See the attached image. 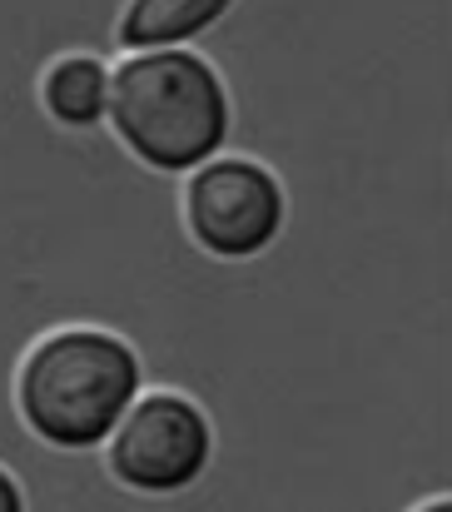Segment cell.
I'll list each match as a JSON object with an SVG mask.
<instances>
[{"label": "cell", "instance_id": "1", "mask_svg": "<svg viewBox=\"0 0 452 512\" xmlns=\"http://www.w3.org/2000/svg\"><path fill=\"white\" fill-rule=\"evenodd\" d=\"M110 125L150 170H204L229 140V90L194 50H145L115 70Z\"/></svg>", "mask_w": 452, "mask_h": 512}, {"label": "cell", "instance_id": "2", "mask_svg": "<svg viewBox=\"0 0 452 512\" xmlns=\"http://www.w3.org/2000/svg\"><path fill=\"white\" fill-rule=\"evenodd\" d=\"M15 398L50 448H95L140 403V358L105 329H60L30 348Z\"/></svg>", "mask_w": 452, "mask_h": 512}, {"label": "cell", "instance_id": "3", "mask_svg": "<svg viewBox=\"0 0 452 512\" xmlns=\"http://www.w3.org/2000/svg\"><path fill=\"white\" fill-rule=\"evenodd\" d=\"M209 418L179 393H150L110 438V473L135 493H179L209 468Z\"/></svg>", "mask_w": 452, "mask_h": 512}, {"label": "cell", "instance_id": "4", "mask_svg": "<svg viewBox=\"0 0 452 512\" xmlns=\"http://www.w3.org/2000/svg\"><path fill=\"white\" fill-rule=\"evenodd\" d=\"M189 234L219 259H249L274 244L284 224V189L254 160H209L184 189Z\"/></svg>", "mask_w": 452, "mask_h": 512}, {"label": "cell", "instance_id": "5", "mask_svg": "<svg viewBox=\"0 0 452 512\" xmlns=\"http://www.w3.org/2000/svg\"><path fill=\"white\" fill-rule=\"evenodd\" d=\"M234 0H130L120 15V40L130 50H179V40L204 35L229 15Z\"/></svg>", "mask_w": 452, "mask_h": 512}, {"label": "cell", "instance_id": "6", "mask_svg": "<svg viewBox=\"0 0 452 512\" xmlns=\"http://www.w3.org/2000/svg\"><path fill=\"white\" fill-rule=\"evenodd\" d=\"M110 90H115V75L95 55H65L45 75V110L60 125L85 130V125H100L110 115Z\"/></svg>", "mask_w": 452, "mask_h": 512}, {"label": "cell", "instance_id": "7", "mask_svg": "<svg viewBox=\"0 0 452 512\" xmlns=\"http://www.w3.org/2000/svg\"><path fill=\"white\" fill-rule=\"evenodd\" d=\"M0 512H25V498H20V488L5 468H0Z\"/></svg>", "mask_w": 452, "mask_h": 512}, {"label": "cell", "instance_id": "8", "mask_svg": "<svg viewBox=\"0 0 452 512\" xmlns=\"http://www.w3.org/2000/svg\"><path fill=\"white\" fill-rule=\"evenodd\" d=\"M418 512H452V503L443 498V503H428V508H418Z\"/></svg>", "mask_w": 452, "mask_h": 512}]
</instances>
